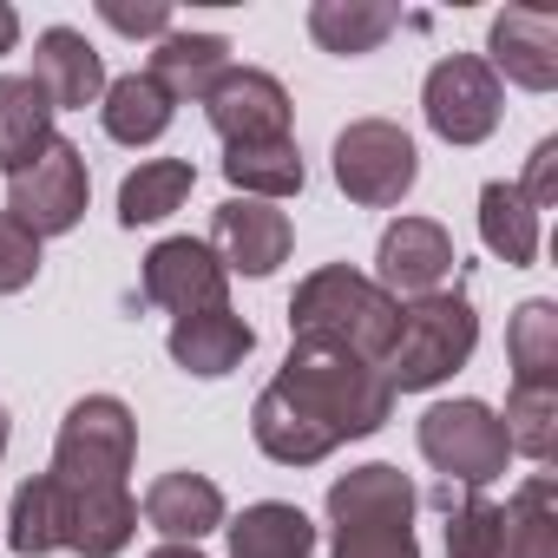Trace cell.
Segmentation results:
<instances>
[{"instance_id": "cell-12", "label": "cell", "mask_w": 558, "mask_h": 558, "mask_svg": "<svg viewBox=\"0 0 558 558\" xmlns=\"http://www.w3.org/2000/svg\"><path fill=\"white\" fill-rule=\"evenodd\" d=\"M453 236H447V223H434V217H395L388 230H381V250H375V283L401 303H414V296H434L447 276H453Z\"/></svg>"}, {"instance_id": "cell-36", "label": "cell", "mask_w": 558, "mask_h": 558, "mask_svg": "<svg viewBox=\"0 0 558 558\" xmlns=\"http://www.w3.org/2000/svg\"><path fill=\"white\" fill-rule=\"evenodd\" d=\"M145 558H204L197 545H158V551H145Z\"/></svg>"}, {"instance_id": "cell-6", "label": "cell", "mask_w": 558, "mask_h": 558, "mask_svg": "<svg viewBox=\"0 0 558 558\" xmlns=\"http://www.w3.org/2000/svg\"><path fill=\"white\" fill-rule=\"evenodd\" d=\"M414 440H421V460L440 473V486H460V493H486L506 473V460H512L506 427H499V414L486 401H440V408H427Z\"/></svg>"}, {"instance_id": "cell-14", "label": "cell", "mask_w": 558, "mask_h": 558, "mask_svg": "<svg viewBox=\"0 0 558 558\" xmlns=\"http://www.w3.org/2000/svg\"><path fill=\"white\" fill-rule=\"evenodd\" d=\"M486 66H493V80L506 73L525 93H551L558 86V21L538 14V8L493 14V27H486Z\"/></svg>"}, {"instance_id": "cell-25", "label": "cell", "mask_w": 558, "mask_h": 558, "mask_svg": "<svg viewBox=\"0 0 558 558\" xmlns=\"http://www.w3.org/2000/svg\"><path fill=\"white\" fill-rule=\"evenodd\" d=\"M197 191V165L191 158H145L138 171H125L119 184V223H165L171 210H184V197Z\"/></svg>"}, {"instance_id": "cell-33", "label": "cell", "mask_w": 558, "mask_h": 558, "mask_svg": "<svg viewBox=\"0 0 558 558\" xmlns=\"http://www.w3.org/2000/svg\"><path fill=\"white\" fill-rule=\"evenodd\" d=\"M99 21L112 27V34H132V40H165L171 34V8H125V0H99Z\"/></svg>"}, {"instance_id": "cell-11", "label": "cell", "mask_w": 558, "mask_h": 558, "mask_svg": "<svg viewBox=\"0 0 558 558\" xmlns=\"http://www.w3.org/2000/svg\"><path fill=\"white\" fill-rule=\"evenodd\" d=\"M138 290H145L151 310L197 316V310H223L230 269L217 263V250H210L204 236H165V243H151V256H145Z\"/></svg>"}, {"instance_id": "cell-15", "label": "cell", "mask_w": 558, "mask_h": 558, "mask_svg": "<svg viewBox=\"0 0 558 558\" xmlns=\"http://www.w3.org/2000/svg\"><path fill=\"white\" fill-rule=\"evenodd\" d=\"M27 80L47 93L53 112H86V106L106 99V66H99L93 40L73 34V27H47V34L34 40V73H27Z\"/></svg>"}, {"instance_id": "cell-31", "label": "cell", "mask_w": 558, "mask_h": 558, "mask_svg": "<svg viewBox=\"0 0 558 558\" xmlns=\"http://www.w3.org/2000/svg\"><path fill=\"white\" fill-rule=\"evenodd\" d=\"M329 558H421L414 525H329Z\"/></svg>"}, {"instance_id": "cell-7", "label": "cell", "mask_w": 558, "mask_h": 558, "mask_svg": "<svg viewBox=\"0 0 558 558\" xmlns=\"http://www.w3.org/2000/svg\"><path fill=\"white\" fill-rule=\"evenodd\" d=\"M421 178V151L395 119H355L349 132H336V184L349 191V204L388 210L414 191Z\"/></svg>"}, {"instance_id": "cell-34", "label": "cell", "mask_w": 558, "mask_h": 558, "mask_svg": "<svg viewBox=\"0 0 558 558\" xmlns=\"http://www.w3.org/2000/svg\"><path fill=\"white\" fill-rule=\"evenodd\" d=\"M519 197H525L532 210H551V204H558V138H538V145H532Z\"/></svg>"}, {"instance_id": "cell-28", "label": "cell", "mask_w": 558, "mask_h": 558, "mask_svg": "<svg viewBox=\"0 0 558 558\" xmlns=\"http://www.w3.org/2000/svg\"><path fill=\"white\" fill-rule=\"evenodd\" d=\"M223 178L236 184V197L276 204V197H296L310 171H303L296 138H276V145H236V151H223Z\"/></svg>"}, {"instance_id": "cell-27", "label": "cell", "mask_w": 558, "mask_h": 558, "mask_svg": "<svg viewBox=\"0 0 558 558\" xmlns=\"http://www.w3.org/2000/svg\"><path fill=\"white\" fill-rule=\"evenodd\" d=\"M480 243L506 263V269H525L538 256V210L519 197V184L493 178L480 191Z\"/></svg>"}, {"instance_id": "cell-30", "label": "cell", "mask_w": 558, "mask_h": 558, "mask_svg": "<svg viewBox=\"0 0 558 558\" xmlns=\"http://www.w3.org/2000/svg\"><path fill=\"white\" fill-rule=\"evenodd\" d=\"M440 506H447V558H493V538H499V506L466 493L453 499V486H440Z\"/></svg>"}, {"instance_id": "cell-1", "label": "cell", "mask_w": 558, "mask_h": 558, "mask_svg": "<svg viewBox=\"0 0 558 558\" xmlns=\"http://www.w3.org/2000/svg\"><path fill=\"white\" fill-rule=\"evenodd\" d=\"M388 414H395V388L375 362L290 342V362L276 368V381L250 408V434L276 466H316L336 447L381 434Z\"/></svg>"}, {"instance_id": "cell-10", "label": "cell", "mask_w": 558, "mask_h": 558, "mask_svg": "<svg viewBox=\"0 0 558 558\" xmlns=\"http://www.w3.org/2000/svg\"><path fill=\"white\" fill-rule=\"evenodd\" d=\"M204 119H210V132L223 138V151H236V145H276V138H290L296 106H290V93H283V80H276V73H263V66H230V73L210 86Z\"/></svg>"}, {"instance_id": "cell-37", "label": "cell", "mask_w": 558, "mask_h": 558, "mask_svg": "<svg viewBox=\"0 0 558 558\" xmlns=\"http://www.w3.org/2000/svg\"><path fill=\"white\" fill-rule=\"evenodd\" d=\"M0 460H8V408H0Z\"/></svg>"}, {"instance_id": "cell-32", "label": "cell", "mask_w": 558, "mask_h": 558, "mask_svg": "<svg viewBox=\"0 0 558 558\" xmlns=\"http://www.w3.org/2000/svg\"><path fill=\"white\" fill-rule=\"evenodd\" d=\"M34 276H40V236L0 210V296H21Z\"/></svg>"}, {"instance_id": "cell-21", "label": "cell", "mask_w": 558, "mask_h": 558, "mask_svg": "<svg viewBox=\"0 0 558 558\" xmlns=\"http://www.w3.org/2000/svg\"><path fill=\"white\" fill-rule=\"evenodd\" d=\"M493 558H558V480L551 473H532L499 506Z\"/></svg>"}, {"instance_id": "cell-16", "label": "cell", "mask_w": 558, "mask_h": 558, "mask_svg": "<svg viewBox=\"0 0 558 558\" xmlns=\"http://www.w3.org/2000/svg\"><path fill=\"white\" fill-rule=\"evenodd\" d=\"M414 512H421V493L388 460L349 466L329 486V525H414Z\"/></svg>"}, {"instance_id": "cell-29", "label": "cell", "mask_w": 558, "mask_h": 558, "mask_svg": "<svg viewBox=\"0 0 558 558\" xmlns=\"http://www.w3.org/2000/svg\"><path fill=\"white\" fill-rule=\"evenodd\" d=\"M499 427H506V447L512 453L551 466V453H558V388H512Z\"/></svg>"}, {"instance_id": "cell-26", "label": "cell", "mask_w": 558, "mask_h": 558, "mask_svg": "<svg viewBox=\"0 0 558 558\" xmlns=\"http://www.w3.org/2000/svg\"><path fill=\"white\" fill-rule=\"evenodd\" d=\"M506 362H512V388H558V303L532 296L512 310Z\"/></svg>"}, {"instance_id": "cell-35", "label": "cell", "mask_w": 558, "mask_h": 558, "mask_svg": "<svg viewBox=\"0 0 558 558\" xmlns=\"http://www.w3.org/2000/svg\"><path fill=\"white\" fill-rule=\"evenodd\" d=\"M14 40H21V14L8 8V0H0V60L14 53Z\"/></svg>"}, {"instance_id": "cell-22", "label": "cell", "mask_w": 558, "mask_h": 558, "mask_svg": "<svg viewBox=\"0 0 558 558\" xmlns=\"http://www.w3.org/2000/svg\"><path fill=\"white\" fill-rule=\"evenodd\" d=\"M53 106L27 73H0V171H27L47 145H53Z\"/></svg>"}, {"instance_id": "cell-19", "label": "cell", "mask_w": 558, "mask_h": 558, "mask_svg": "<svg viewBox=\"0 0 558 558\" xmlns=\"http://www.w3.org/2000/svg\"><path fill=\"white\" fill-rule=\"evenodd\" d=\"M223 73H230V40L223 34H178V27L151 47V66H145V80L171 106H204Z\"/></svg>"}, {"instance_id": "cell-5", "label": "cell", "mask_w": 558, "mask_h": 558, "mask_svg": "<svg viewBox=\"0 0 558 558\" xmlns=\"http://www.w3.org/2000/svg\"><path fill=\"white\" fill-rule=\"evenodd\" d=\"M132 453H138V421L119 395H86L66 408L60 434H53V480L66 493H93V499H119L132 493L125 473H132Z\"/></svg>"}, {"instance_id": "cell-17", "label": "cell", "mask_w": 558, "mask_h": 558, "mask_svg": "<svg viewBox=\"0 0 558 558\" xmlns=\"http://www.w3.org/2000/svg\"><path fill=\"white\" fill-rule=\"evenodd\" d=\"M171 362L197 381H223L230 368H243V355L256 349V329L223 303V310H197V316H178L171 323Z\"/></svg>"}, {"instance_id": "cell-9", "label": "cell", "mask_w": 558, "mask_h": 558, "mask_svg": "<svg viewBox=\"0 0 558 558\" xmlns=\"http://www.w3.org/2000/svg\"><path fill=\"white\" fill-rule=\"evenodd\" d=\"M421 112L447 145H480L506 119V86L493 80V66L480 53H447L421 86Z\"/></svg>"}, {"instance_id": "cell-13", "label": "cell", "mask_w": 558, "mask_h": 558, "mask_svg": "<svg viewBox=\"0 0 558 558\" xmlns=\"http://www.w3.org/2000/svg\"><path fill=\"white\" fill-rule=\"evenodd\" d=\"M290 243H296L290 217L263 197H223L210 217V250L236 276H269L276 263H290Z\"/></svg>"}, {"instance_id": "cell-20", "label": "cell", "mask_w": 558, "mask_h": 558, "mask_svg": "<svg viewBox=\"0 0 558 558\" xmlns=\"http://www.w3.org/2000/svg\"><path fill=\"white\" fill-rule=\"evenodd\" d=\"M223 532H230V558H316V525L290 499H256Z\"/></svg>"}, {"instance_id": "cell-4", "label": "cell", "mask_w": 558, "mask_h": 558, "mask_svg": "<svg viewBox=\"0 0 558 558\" xmlns=\"http://www.w3.org/2000/svg\"><path fill=\"white\" fill-rule=\"evenodd\" d=\"M480 349V316L460 290H434V296H414L401 303V323H395V342L381 355V375L395 395H421V388H440L447 375H460Z\"/></svg>"}, {"instance_id": "cell-3", "label": "cell", "mask_w": 558, "mask_h": 558, "mask_svg": "<svg viewBox=\"0 0 558 558\" xmlns=\"http://www.w3.org/2000/svg\"><path fill=\"white\" fill-rule=\"evenodd\" d=\"M138 532V499H93V493H66L53 473H34L14 493L8 512V545L21 558H47V551H80V558H119Z\"/></svg>"}, {"instance_id": "cell-24", "label": "cell", "mask_w": 558, "mask_h": 558, "mask_svg": "<svg viewBox=\"0 0 558 558\" xmlns=\"http://www.w3.org/2000/svg\"><path fill=\"white\" fill-rule=\"evenodd\" d=\"M171 99L145 80V73H125V80H106V99H99V119H106V138L112 145H158L171 132Z\"/></svg>"}, {"instance_id": "cell-23", "label": "cell", "mask_w": 558, "mask_h": 558, "mask_svg": "<svg viewBox=\"0 0 558 558\" xmlns=\"http://www.w3.org/2000/svg\"><path fill=\"white\" fill-rule=\"evenodd\" d=\"M395 27H401V8H388V0H316L310 8V40L342 60L375 53Z\"/></svg>"}, {"instance_id": "cell-18", "label": "cell", "mask_w": 558, "mask_h": 558, "mask_svg": "<svg viewBox=\"0 0 558 558\" xmlns=\"http://www.w3.org/2000/svg\"><path fill=\"white\" fill-rule=\"evenodd\" d=\"M145 525H151L165 545H197V538H210V532L223 525V493H217V480H204V473H191V466L158 473V480L145 486Z\"/></svg>"}, {"instance_id": "cell-2", "label": "cell", "mask_w": 558, "mask_h": 558, "mask_svg": "<svg viewBox=\"0 0 558 558\" xmlns=\"http://www.w3.org/2000/svg\"><path fill=\"white\" fill-rule=\"evenodd\" d=\"M395 323H401V303L375 283V276H362L349 263L310 269L296 283V296H290V342L342 349V355L375 362V368H381V355L395 342Z\"/></svg>"}, {"instance_id": "cell-8", "label": "cell", "mask_w": 558, "mask_h": 558, "mask_svg": "<svg viewBox=\"0 0 558 558\" xmlns=\"http://www.w3.org/2000/svg\"><path fill=\"white\" fill-rule=\"evenodd\" d=\"M86 197H93V171H86V151H80L73 138H53L27 171L8 178V217H14L21 230H34L40 243L80 230Z\"/></svg>"}]
</instances>
